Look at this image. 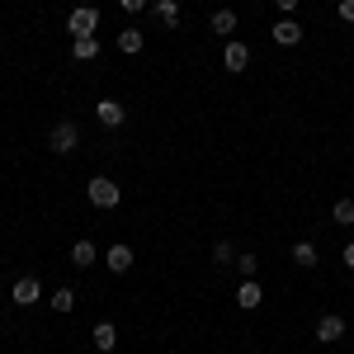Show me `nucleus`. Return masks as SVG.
<instances>
[{"label":"nucleus","mask_w":354,"mask_h":354,"mask_svg":"<svg viewBox=\"0 0 354 354\" xmlns=\"http://www.w3.org/2000/svg\"><path fill=\"white\" fill-rule=\"evenodd\" d=\"M85 194H90V203H95V208H118V198H123L118 180H109V175H95V180L85 185Z\"/></svg>","instance_id":"1"},{"label":"nucleus","mask_w":354,"mask_h":354,"mask_svg":"<svg viewBox=\"0 0 354 354\" xmlns=\"http://www.w3.org/2000/svg\"><path fill=\"white\" fill-rule=\"evenodd\" d=\"M48 147H53L57 156L76 151V147H81V128H76L71 118H62V123H53V133H48Z\"/></svg>","instance_id":"2"},{"label":"nucleus","mask_w":354,"mask_h":354,"mask_svg":"<svg viewBox=\"0 0 354 354\" xmlns=\"http://www.w3.org/2000/svg\"><path fill=\"white\" fill-rule=\"evenodd\" d=\"M66 28H71V38H95V28H100V10H95V5H76V10L66 15Z\"/></svg>","instance_id":"3"},{"label":"nucleus","mask_w":354,"mask_h":354,"mask_svg":"<svg viewBox=\"0 0 354 354\" xmlns=\"http://www.w3.org/2000/svg\"><path fill=\"white\" fill-rule=\"evenodd\" d=\"M270 38L279 43V48H298L302 38H307V28H302L298 19H293V15H283V19H279V24L270 28Z\"/></svg>","instance_id":"4"},{"label":"nucleus","mask_w":354,"mask_h":354,"mask_svg":"<svg viewBox=\"0 0 354 354\" xmlns=\"http://www.w3.org/2000/svg\"><path fill=\"white\" fill-rule=\"evenodd\" d=\"M345 317H340V312H326V317H322V322H317V340H322V345H335V340H345Z\"/></svg>","instance_id":"5"},{"label":"nucleus","mask_w":354,"mask_h":354,"mask_svg":"<svg viewBox=\"0 0 354 354\" xmlns=\"http://www.w3.org/2000/svg\"><path fill=\"white\" fill-rule=\"evenodd\" d=\"M151 15H156V24L165 28H180V19H185V10H180V0H156V5H147Z\"/></svg>","instance_id":"6"},{"label":"nucleus","mask_w":354,"mask_h":354,"mask_svg":"<svg viewBox=\"0 0 354 354\" xmlns=\"http://www.w3.org/2000/svg\"><path fill=\"white\" fill-rule=\"evenodd\" d=\"M104 265H109V274H128L133 270V250H128V241H118L104 250Z\"/></svg>","instance_id":"7"},{"label":"nucleus","mask_w":354,"mask_h":354,"mask_svg":"<svg viewBox=\"0 0 354 354\" xmlns=\"http://www.w3.org/2000/svg\"><path fill=\"white\" fill-rule=\"evenodd\" d=\"M95 118H100L104 128H123V118H128V109H123L118 100H100V104H95Z\"/></svg>","instance_id":"8"},{"label":"nucleus","mask_w":354,"mask_h":354,"mask_svg":"<svg viewBox=\"0 0 354 354\" xmlns=\"http://www.w3.org/2000/svg\"><path fill=\"white\" fill-rule=\"evenodd\" d=\"M236 302H241V312H255V307L265 302V288H260V279H241V288H236Z\"/></svg>","instance_id":"9"},{"label":"nucleus","mask_w":354,"mask_h":354,"mask_svg":"<svg viewBox=\"0 0 354 354\" xmlns=\"http://www.w3.org/2000/svg\"><path fill=\"white\" fill-rule=\"evenodd\" d=\"M208 28L218 33V38H236V10H213V19H208Z\"/></svg>","instance_id":"10"},{"label":"nucleus","mask_w":354,"mask_h":354,"mask_svg":"<svg viewBox=\"0 0 354 354\" xmlns=\"http://www.w3.org/2000/svg\"><path fill=\"white\" fill-rule=\"evenodd\" d=\"M222 62H227V71H236V76H241L245 66H250V48L232 38V43H227V53H222Z\"/></svg>","instance_id":"11"},{"label":"nucleus","mask_w":354,"mask_h":354,"mask_svg":"<svg viewBox=\"0 0 354 354\" xmlns=\"http://www.w3.org/2000/svg\"><path fill=\"white\" fill-rule=\"evenodd\" d=\"M38 298H43V288H38V279H33V274L15 279V302H19V307H33Z\"/></svg>","instance_id":"12"},{"label":"nucleus","mask_w":354,"mask_h":354,"mask_svg":"<svg viewBox=\"0 0 354 354\" xmlns=\"http://www.w3.org/2000/svg\"><path fill=\"white\" fill-rule=\"evenodd\" d=\"M90 340H95V350H100V354H109L113 345H118V326H113V322H100V326L90 330Z\"/></svg>","instance_id":"13"},{"label":"nucleus","mask_w":354,"mask_h":354,"mask_svg":"<svg viewBox=\"0 0 354 354\" xmlns=\"http://www.w3.org/2000/svg\"><path fill=\"white\" fill-rule=\"evenodd\" d=\"M142 48H147V38H142V28H123V33H118V53H123V57H137Z\"/></svg>","instance_id":"14"},{"label":"nucleus","mask_w":354,"mask_h":354,"mask_svg":"<svg viewBox=\"0 0 354 354\" xmlns=\"http://www.w3.org/2000/svg\"><path fill=\"white\" fill-rule=\"evenodd\" d=\"M95 260H100V250H95V241H76V245H71V265H76V270H90Z\"/></svg>","instance_id":"15"},{"label":"nucleus","mask_w":354,"mask_h":354,"mask_svg":"<svg viewBox=\"0 0 354 354\" xmlns=\"http://www.w3.org/2000/svg\"><path fill=\"white\" fill-rule=\"evenodd\" d=\"M293 265H298V270H317V245L298 241V245H293Z\"/></svg>","instance_id":"16"},{"label":"nucleus","mask_w":354,"mask_h":354,"mask_svg":"<svg viewBox=\"0 0 354 354\" xmlns=\"http://www.w3.org/2000/svg\"><path fill=\"white\" fill-rule=\"evenodd\" d=\"M71 57H76V62H95V57H100V38H76V43H71Z\"/></svg>","instance_id":"17"},{"label":"nucleus","mask_w":354,"mask_h":354,"mask_svg":"<svg viewBox=\"0 0 354 354\" xmlns=\"http://www.w3.org/2000/svg\"><path fill=\"white\" fill-rule=\"evenodd\" d=\"M330 222H335V227H354V198H335Z\"/></svg>","instance_id":"18"},{"label":"nucleus","mask_w":354,"mask_h":354,"mask_svg":"<svg viewBox=\"0 0 354 354\" xmlns=\"http://www.w3.org/2000/svg\"><path fill=\"white\" fill-rule=\"evenodd\" d=\"M213 265H222V270H227V265H236V245L227 241V236L213 245Z\"/></svg>","instance_id":"19"},{"label":"nucleus","mask_w":354,"mask_h":354,"mask_svg":"<svg viewBox=\"0 0 354 354\" xmlns=\"http://www.w3.org/2000/svg\"><path fill=\"white\" fill-rule=\"evenodd\" d=\"M53 307H57V312H71V307H76V288H57Z\"/></svg>","instance_id":"20"},{"label":"nucleus","mask_w":354,"mask_h":354,"mask_svg":"<svg viewBox=\"0 0 354 354\" xmlns=\"http://www.w3.org/2000/svg\"><path fill=\"white\" fill-rule=\"evenodd\" d=\"M255 265H260L255 255H236V270H241V279H255Z\"/></svg>","instance_id":"21"},{"label":"nucleus","mask_w":354,"mask_h":354,"mask_svg":"<svg viewBox=\"0 0 354 354\" xmlns=\"http://www.w3.org/2000/svg\"><path fill=\"white\" fill-rule=\"evenodd\" d=\"M118 10H123V15H142V10H147V0H118Z\"/></svg>","instance_id":"22"},{"label":"nucleus","mask_w":354,"mask_h":354,"mask_svg":"<svg viewBox=\"0 0 354 354\" xmlns=\"http://www.w3.org/2000/svg\"><path fill=\"white\" fill-rule=\"evenodd\" d=\"M340 19H345V24H354V0H340Z\"/></svg>","instance_id":"23"},{"label":"nucleus","mask_w":354,"mask_h":354,"mask_svg":"<svg viewBox=\"0 0 354 354\" xmlns=\"http://www.w3.org/2000/svg\"><path fill=\"white\" fill-rule=\"evenodd\" d=\"M340 260H345V270H354V241L345 245V250H340Z\"/></svg>","instance_id":"24"},{"label":"nucleus","mask_w":354,"mask_h":354,"mask_svg":"<svg viewBox=\"0 0 354 354\" xmlns=\"http://www.w3.org/2000/svg\"><path fill=\"white\" fill-rule=\"evenodd\" d=\"M279 10H283V15H293V10H298V0H279Z\"/></svg>","instance_id":"25"}]
</instances>
